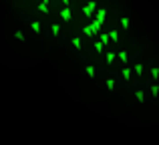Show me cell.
Returning a JSON list of instances; mask_svg holds the SVG:
<instances>
[{
	"instance_id": "cell-16",
	"label": "cell",
	"mask_w": 159,
	"mask_h": 145,
	"mask_svg": "<svg viewBox=\"0 0 159 145\" xmlns=\"http://www.w3.org/2000/svg\"><path fill=\"white\" fill-rule=\"evenodd\" d=\"M95 48H97V54H103V52H105V45H103L101 41L95 43Z\"/></svg>"
},
{
	"instance_id": "cell-6",
	"label": "cell",
	"mask_w": 159,
	"mask_h": 145,
	"mask_svg": "<svg viewBox=\"0 0 159 145\" xmlns=\"http://www.w3.org/2000/svg\"><path fill=\"white\" fill-rule=\"evenodd\" d=\"M115 58H117V54H115L113 50L105 52V63H107V65H113V63H115Z\"/></svg>"
},
{
	"instance_id": "cell-10",
	"label": "cell",
	"mask_w": 159,
	"mask_h": 145,
	"mask_svg": "<svg viewBox=\"0 0 159 145\" xmlns=\"http://www.w3.org/2000/svg\"><path fill=\"white\" fill-rule=\"evenodd\" d=\"M99 41H101V43L107 47V45L111 43V36H109V32H101V34H99Z\"/></svg>"
},
{
	"instance_id": "cell-19",
	"label": "cell",
	"mask_w": 159,
	"mask_h": 145,
	"mask_svg": "<svg viewBox=\"0 0 159 145\" xmlns=\"http://www.w3.org/2000/svg\"><path fill=\"white\" fill-rule=\"evenodd\" d=\"M71 43H73V47L77 48V50H81V48H83V45H81V38H79V36H73V41H71Z\"/></svg>"
},
{
	"instance_id": "cell-11",
	"label": "cell",
	"mask_w": 159,
	"mask_h": 145,
	"mask_svg": "<svg viewBox=\"0 0 159 145\" xmlns=\"http://www.w3.org/2000/svg\"><path fill=\"white\" fill-rule=\"evenodd\" d=\"M109 36H111L113 45H119V30H109Z\"/></svg>"
},
{
	"instance_id": "cell-15",
	"label": "cell",
	"mask_w": 159,
	"mask_h": 145,
	"mask_svg": "<svg viewBox=\"0 0 159 145\" xmlns=\"http://www.w3.org/2000/svg\"><path fill=\"white\" fill-rule=\"evenodd\" d=\"M39 12H40V14H48V4L39 2Z\"/></svg>"
},
{
	"instance_id": "cell-1",
	"label": "cell",
	"mask_w": 159,
	"mask_h": 145,
	"mask_svg": "<svg viewBox=\"0 0 159 145\" xmlns=\"http://www.w3.org/2000/svg\"><path fill=\"white\" fill-rule=\"evenodd\" d=\"M81 10H83V16L93 18V16H95V12L99 10V8H97V0H89V2H87V4H85Z\"/></svg>"
},
{
	"instance_id": "cell-2",
	"label": "cell",
	"mask_w": 159,
	"mask_h": 145,
	"mask_svg": "<svg viewBox=\"0 0 159 145\" xmlns=\"http://www.w3.org/2000/svg\"><path fill=\"white\" fill-rule=\"evenodd\" d=\"M65 22H71L73 20V10H71V6H65L63 10H61V14H59Z\"/></svg>"
},
{
	"instance_id": "cell-12",
	"label": "cell",
	"mask_w": 159,
	"mask_h": 145,
	"mask_svg": "<svg viewBox=\"0 0 159 145\" xmlns=\"http://www.w3.org/2000/svg\"><path fill=\"white\" fill-rule=\"evenodd\" d=\"M121 75H123V79H125V81H131V67H123Z\"/></svg>"
},
{
	"instance_id": "cell-7",
	"label": "cell",
	"mask_w": 159,
	"mask_h": 145,
	"mask_svg": "<svg viewBox=\"0 0 159 145\" xmlns=\"http://www.w3.org/2000/svg\"><path fill=\"white\" fill-rule=\"evenodd\" d=\"M30 28H32L34 34H40V30H42V26H40L39 20H32V22H30Z\"/></svg>"
},
{
	"instance_id": "cell-22",
	"label": "cell",
	"mask_w": 159,
	"mask_h": 145,
	"mask_svg": "<svg viewBox=\"0 0 159 145\" xmlns=\"http://www.w3.org/2000/svg\"><path fill=\"white\" fill-rule=\"evenodd\" d=\"M105 85H107V89H109V91H113V89H115V79H107V81H105Z\"/></svg>"
},
{
	"instance_id": "cell-9",
	"label": "cell",
	"mask_w": 159,
	"mask_h": 145,
	"mask_svg": "<svg viewBox=\"0 0 159 145\" xmlns=\"http://www.w3.org/2000/svg\"><path fill=\"white\" fill-rule=\"evenodd\" d=\"M50 34H52L54 38H56V36L61 34V24H59V22H54V24L50 26Z\"/></svg>"
},
{
	"instance_id": "cell-3",
	"label": "cell",
	"mask_w": 159,
	"mask_h": 145,
	"mask_svg": "<svg viewBox=\"0 0 159 145\" xmlns=\"http://www.w3.org/2000/svg\"><path fill=\"white\" fill-rule=\"evenodd\" d=\"M95 20L103 24V22L107 20V8H103V6H101V8H99V10L95 12Z\"/></svg>"
},
{
	"instance_id": "cell-23",
	"label": "cell",
	"mask_w": 159,
	"mask_h": 145,
	"mask_svg": "<svg viewBox=\"0 0 159 145\" xmlns=\"http://www.w3.org/2000/svg\"><path fill=\"white\" fill-rule=\"evenodd\" d=\"M151 95L159 97V85H157V83H153V85H151Z\"/></svg>"
},
{
	"instance_id": "cell-18",
	"label": "cell",
	"mask_w": 159,
	"mask_h": 145,
	"mask_svg": "<svg viewBox=\"0 0 159 145\" xmlns=\"http://www.w3.org/2000/svg\"><path fill=\"white\" fill-rule=\"evenodd\" d=\"M133 71H135V75H139V77H141V75H143V65H141V63L133 65Z\"/></svg>"
},
{
	"instance_id": "cell-8",
	"label": "cell",
	"mask_w": 159,
	"mask_h": 145,
	"mask_svg": "<svg viewBox=\"0 0 159 145\" xmlns=\"http://www.w3.org/2000/svg\"><path fill=\"white\" fill-rule=\"evenodd\" d=\"M91 28H93V32H95V34H101L103 24H101V22H97V20H93V22H91Z\"/></svg>"
},
{
	"instance_id": "cell-20",
	"label": "cell",
	"mask_w": 159,
	"mask_h": 145,
	"mask_svg": "<svg viewBox=\"0 0 159 145\" xmlns=\"http://www.w3.org/2000/svg\"><path fill=\"white\" fill-rule=\"evenodd\" d=\"M83 32H85L87 36H95V32H93V28H91V24H87V26H83Z\"/></svg>"
},
{
	"instance_id": "cell-17",
	"label": "cell",
	"mask_w": 159,
	"mask_h": 145,
	"mask_svg": "<svg viewBox=\"0 0 159 145\" xmlns=\"http://www.w3.org/2000/svg\"><path fill=\"white\" fill-rule=\"evenodd\" d=\"M135 99H137V103H145V93L143 91H135Z\"/></svg>"
},
{
	"instance_id": "cell-4",
	"label": "cell",
	"mask_w": 159,
	"mask_h": 145,
	"mask_svg": "<svg viewBox=\"0 0 159 145\" xmlns=\"http://www.w3.org/2000/svg\"><path fill=\"white\" fill-rule=\"evenodd\" d=\"M85 73H87L89 79H97V69L93 65H85Z\"/></svg>"
},
{
	"instance_id": "cell-24",
	"label": "cell",
	"mask_w": 159,
	"mask_h": 145,
	"mask_svg": "<svg viewBox=\"0 0 159 145\" xmlns=\"http://www.w3.org/2000/svg\"><path fill=\"white\" fill-rule=\"evenodd\" d=\"M61 2H63V6H71V2H73V0H61Z\"/></svg>"
},
{
	"instance_id": "cell-21",
	"label": "cell",
	"mask_w": 159,
	"mask_h": 145,
	"mask_svg": "<svg viewBox=\"0 0 159 145\" xmlns=\"http://www.w3.org/2000/svg\"><path fill=\"white\" fill-rule=\"evenodd\" d=\"M151 77L153 81H159V67H151Z\"/></svg>"
},
{
	"instance_id": "cell-25",
	"label": "cell",
	"mask_w": 159,
	"mask_h": 145,
	"mask_svg": "<svg viewBox=\"0 0 159 145\" xmlns=\"http://www.w3.org/2000/svg\"><path fill=\"white\" fill-rule=\"evenodd\" d=\"M40 2H44V4H48V0H40Z\"/></svg>"
},
{
	"instance_id": "cell-14",
	"label": "cell",
	"mask_w": 159,
	"mask_h": 145,
	"mask_svg": "<svg viewBox=\"0 0 159 145\" xmlns=\"http://www.w3.org/2000/svg\"><path fill=\"white\" fill-rule=\"evenodd\" d=\"M14 38H16L18 43H26V36H24L22 30H16V32H14Z\"/></svg>"
},
{
	"instance_id": "cell-5",
	"label": "cell",
	"mask_w": 159,
	"mask_h": 145,
	"mask_svg": "<svg viewBox=\"0 0 159 145\" xmlns=\"http://www.w3.org/2000/svg\"><path fill=\"white\" fill-rule=\"evenodd\" d=\"M117 56H119V60L125 65V67H129V54H127V50H119Z\"/></svg>"
},
{
	"instance_id": "cell-13",
	"label": "cell",
	"mask_w": 159,
	"mask_h": 145,
	"mask_svg": "<svg viewBox=\"0 0 159 145\" xmlns=\"http://www.w3.org/2000/svg\"><path fill=\"white\" fill-rule=\"evenodd\" d=\"M121 28H123V30H129V24H131V22H129V16H121Z\"/></svg>"
}]
</instances>
